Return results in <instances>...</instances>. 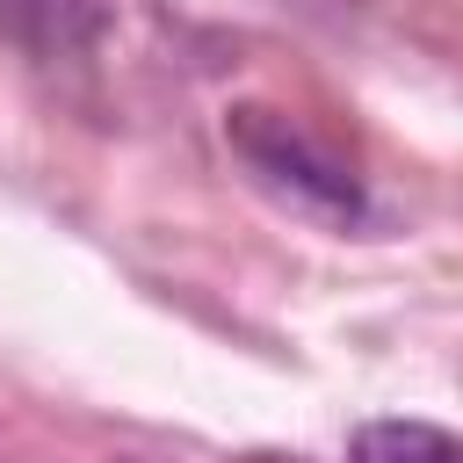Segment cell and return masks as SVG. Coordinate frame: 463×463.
<instances>
[{
	"label": "cell",
	"mask_w": 463,
	"mask_h": 463,
	"mask_svg": "<svg viewBox=\"0 0 463 463\" xmlns=\"http://www.w3.org/2000/svg\"><path fill=\"white\" fill-rule=\"evenodd\" d=\"M0 7L43 51H72V43H87L101 29V0H0Z\"/></svg>",
	"instance_id": "cell-3"
},
{
	"label": "cell",
	"mask_w": 463,
	"mask_h": 463,
	"mask_svg": "<svg viewBox=\"0 0 463 463\" xmlns=\"http://www.w3.org/2000/svg\"><path fill=\"white\" fill-rule=\"evenodd\" d=\"M232 145H239V159H246L275 195H289L297 210H311V217H326V224H362L369 195H362L354 166L333 159L297 116H282V109H232Z\"/></svg>",
	"instance_id": "cell-1"
},
{
	"label": "cell",
	"mask_w": 463,
	"mask_h": 463,
	"mask_svg": "<svg viewBox=\"0 0 463 463\" xmlns=\"http://www.w3.org/2000/svg\"><path fill=\"white\" fill-rule=\"evenodd\" d=\"M347 463H463V434L434 420H362L347 434Z\"/></svg>",
	"instance_id": "cell-2"
}]
</instances>
